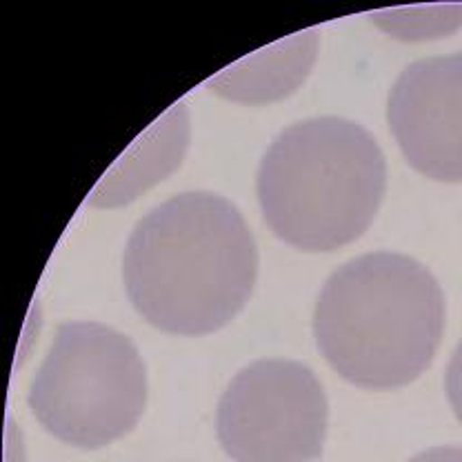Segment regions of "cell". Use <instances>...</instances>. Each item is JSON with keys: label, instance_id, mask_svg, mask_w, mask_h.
<instances>
[{"label": "cell", "instance_id": "obj_1", "mask_svg": "<svg viewBox=\"0 0 462 462\" xmlns=\"http://www.w3.org/2000/svg\"><path fill=\"white\" fill-rule=\"evenodd\" d=\"M123 278L134 310L152 327L173 336L214 334L252 298L256 240L227 199L185 191L138 220Z\"/></svg>", "mask_w": 462, "mask_h": 462}, {"label": "cell", "instance_id": "obj_2", "mask_svg": "<svg viewBox=\"0 0 462 462\" xmlns=\"http://www.w3.org/2000/svg\"><path fill=\"white\" fill-rule=\"evenodd\" d=\"M445 334V293L418 260L393 252L336 269L318 296L314 336L340 378L369 392L407 387L430 369Z\"/></svg>", "mask_w": 462, "mask_h": 462}, {"label": "cell", "instance_id": "obj_3", "mask_svg": "<svg viewBox=\"0 0 462 462\" xmlns=\"http://www.w3.org/2000/svg\"><path fill=\"white\" fill-rule=\"evenodd\" d=\"M264 223L300 252H336L374 223L387 161L375 138L354 120L320 116L287 127L258 170Z\"/></svg>", "mask_w": 462, "mask_h": 462}, {"label": "cell", "instance_id": "obj_4", "mask_svg": "<svg viewBox=\"0 0 462 462\" xmlns=\"http://www.w3.org/2000/svg\"><path fill=\"white\" fill-rule=\"evenodd\" d=\"M29 409L58 440L100 449L129 433L147 404L136 345L100 322H65L29 387Z\"/></svg>", "mask_w": 462, "mask_h": 462}, {"label": "cell", "instance_id": "obj_5", "mask_svg": "<svg viewBox=\"0 0 462 462\" xmlns=\"http://www.w3.org/2000/svg\"><path fill=\"white\" fill-rule=\"evenodd\" d=\"M329 404L320 380L296 360H256L236 374L216 411L234 462H311L322 454Z\"/></svg>", "mask_w": 462, "mask_h": 462}, {"label": "cell", "instance_id": "obj_6", "mask_svg": "<svg viewBox=\"0 0 462 462\" xmlns=\"http://www.w3.org/2000/svg\"><path fill=\"white\" fill-rule=\"evenodd\" d=\"M387 123L418 173L462 182V51L411 62L392 87Z\"/></svg>", "mask_w": 462, "mask_h": 462}, {"label": "cell", "instance_id": "obj_7", "mask_svg": "<svg viewBox=\"0 0 462 462\" xmlns=\"http://www.w3.org/2000/svg\"><path fill=\"white\" fill-rule=\"evenodd\" d=\"M445 392L456 418L462 422V340L456 346L454 354H451L449 367H447L445 375Z\"/></svg>", "mask_w": 462, "mask_h": 462}, {"label": "cell", "instance_id": "obj_8", "mask_svg": "<svg viewBox=\"0 0 462 462\" xmlns=\"http://www.w3.org/2000/svg\"><path fill=\"white\" fill-rule=\"evenodd\" d=\"M409 462H462V447H431Z\"/></svg>", "mask_w": 462, "mask_h": 462}]
</instances>
